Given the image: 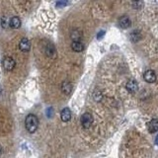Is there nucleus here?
Wrapping results in <instances>:
<instances>
[{
	"mask_svg": "<svg viewBox=\"0 0 158 158\" xmlns=\"http://www.w3.org/2000/svg\"><path fill=\"white\" fill-rule=\"evenodd\" d=\"M25 126H26L27 131L30 132V134H33L38 129L39 127V119L34 114H30L26 117V120H25Z\"/></svg>",
	"mask_w": 158,
	"mask_h": 158,
	"instance_id": "nucleus-1",
	"label": "nucleus"
},
{
	"mask_svg": "<svg viewBox=\"0 0 158 158\" xmlns=\"http://www.w3.org/2000/svg\"><path fill=\"white\" fill-rule=\"evenodd\" d=\"M81 124L84 129H89L93 124V117L90 113H85L81 117Z\"/></svg>",
	"mask_w": 158,
	"mask_h": 158,
	"instance_id": "nucleus-2",
	"label": "nucleus"
},
{
	"mask_svg": "<svg viewBox=\"0 0 158 158\" xmlns=\"http://www.w3.org/2000/svg\"><path fill=\"white\" fill-rule=\"evenodd\" d=\"M2 63H3L4 69H5V70H7V71H12L14 69V67H15V65H16L15 60H14L12 57H10V56L5 57Z\"/></svg>",
	"mask_w": 158,
	"mask_h": 158,
	"instance_id": "nucleus-3",
	"label": "nucleus"
},
{
	"mask_svg": "<svg viewBox=\"0 0 158 158\" xmlns=\"http://www.w3.org/2000/svg\"><path fill=\"white\" fill-rule=\"evenodd\" d=\"M19 49L24 52L29 51L30 49H31V43H30V41L27 38L22 39L20 43H19Z\"/></svg>",
	"mask_w": 158,
	"mask_h": 158,
	"instance_id": "nucleus-4",
	"label": "nucleus"
},
{
	"mask_svg": "<svg viewBox=\"0 0 158 158\" xmlns=\"http://www.w3.org/2000/svg\"><path fill=\"white\" fill-rule=\"evenodd\" d=\"M143 78L147 83H153L156 81V74L153 70H147L143 74Z\"/></svg>",
	"mask_w": 158,
	"mask_h": 158,
	"instance_id": "nucleus-5",
	"label": "nucleus"
},
{
	"mask_svg": "<svg viewBox=\"0 0 158 158\" xmlns=\"http://www.w3.org/2000/svg\"><path fill=\"white\" fill-rule=\"evenodd\" d=\"M126 87H127V90L129 91V93H134V92H137L138 89V84L134 79H131L127 83Z\"/></svg>",
	"mask_w": 158,
	"mask_h": 158,
	"instance_id": "nucleus-6",
	"label": "nucleus"
},
{
	"mask_svg": "<svg viewBox=\"0 0 158 158\" xmlns=\"http://www.w3.org/2000/svg\"><path fill=\"white\" fill-rule=\"evenodd\" d=\"M45 51L48 56L52 57V59L56 55V49H55L54 46L52 45V44H48V46L45 48Z\"/></svg>",
	"mask_w": 158,
	"mask_h": 158,
	"instance_id": "nucleus-7",
	"label": "nucleus"
},
{
	"mask_svg": "<svg viewBox=\"0 0 158 158\" xmlns=\"http://www.w3.org/2000/svg\"><path fill=\"white\" fill-rule=\"evenodd\" d=\"M60 119H61V121L62 122H69L70 121V119H71V112H70V110L68 109V108H64L62 111H61V113H60Z\"/></svg>",
	"mask_w": 158,
	"mask_h": 158,
	"instance_id": "nucleus-8",
	"label": "nucleus"
},
{
	"mask_svg": "<svg viewBox=\"0 0 158 158\" xmlns=\"http://www.w3.org/2000/svg\"><path fill=\"white\" fill-rule=\"evenodd\" d=\"M147 129L150 134H155L156 132H158V121L155 120V119L151 120L147 124Z\"/></svg>",
	"mask_w": 158,
	"mask_h": 158,
	"instance_id": "nucleus-9",
	"label": "nucleus"
},
{
	"mask_svg": "<svg viewBox=\"0 0 158 158\" xmlns=\"http://www.w3.org/2000/svg\"><path fill=\"white\" fill-rule=\"evenodd\" d=\"M61 91L65 95H69L71 93V91H72V85H71V83L68 81H63L61 84Z\"/></svg>",
	"mask_w": 158,
	"mask_h": 158,
	"instance_id": "nucleus-10",
	"label": "nucleus"
},
{
	"mask_svg": "<svg viewBox=\"0 0 158 158\" xmlns=\"http://www.w3.org/2000/svg\"><path fill=\"white\" fill-rule=\"evenodd\" d=\"M119 24H120L121 28H123V29H127L129 26H131L132 22H131V19H129L127 16H123L120 21H119Z\"/></svg>",
	"mask_w": 158,
	"mask_h": 158,
	"instance_id": "nucleus-11",
	"label": "nucleus"
},
{
	"mask_svg": "<svg viewBox=\"0 0 158 158\" xmlns=\"http://www.w3.org/2000/svg\"><path fill=\"white\" fill-rule=\"evenodd\" d=\"M71 48L74 51L76 52H80L84 49V44L82 43L81 41H72L71 44Z\"/></svg>",
	"mask_w": 158,
	"mask_h": 158,
	"instance_id": "nucleus-12",
	"label": "nucleus"
},
{
	"mask_svg": "<svg viewBox=\"0 0 158 158\" xmlns=\"http://www.w3.org/2000/svg\"><path fill=\"white\" fill-rule=\"evenodd\" d=\"M21 26V20L20 18L15 16V17H12L10 19V27L13 28V29H18Z\"/></svg>",
	"mask_w": 158,
	"mask_h": 158,
	"instance_id": "nucleus-13",
	"label": "nucleus"
},
{
	"mask_svg": "<svg viewBox=\"0 0 158 158\" xmlns=\"http://www.w3.org/2000/svg\"><path fill=\"white\" fill-rule=\"evenodd\" d=\"M70 37L72 39L73 41H80V39L82 37V33L79 32L78 30H74V31L71 32Z\"/></svg>",
	"mask_w": 158,
	"mask_h": 158,
	"instance_id": "nucleus-14",
	"label": "nucleus"
},
{
	"mask_svg": "<svg viewBox=\"0 0 158 158\" xmlns=\"http://www.w3.org/2000/svg\"><path fill=\"white\" fill-rule=\"evenodd\" d=\"M129 37H131V40L132 41H137L141 39V34L138 31H134V32L131 33Z\"/></svg>",
	"mask_w": 158,
	"mask_h": 158,
	"instance_id": "nucleus-15",
	"label": "nucleus"
},
{
	"mask_svg": "<svg viewBox=\"0 0 158 158\" xmlns=\"http://www.w3.org/2000/svg\"><path fill=\"white\" fill-rule=\"evenodd\" d=\"M1 26L3 27L4 29H6L8 26H10V20L6 16H3V17L1 18Z\"/></svg>",
	"mask_w": 158,
	"mask_h": 158,
	"instance_id": "nucleus-16",
	"label": "nucleus"
},
{
	"mask_svg": "<svg viewBox=\"0 0 158 158\" xmlns=\"http://www.w3.org/2000/svg\"><path fill=\"white\" fill-rule=\"evenodd\" d=\"M102 97H103V95H102L101 91L96 90L95 93H94V100H95V101H100V100L102 99Z\"/></svg>",
	"mask_w": 158,
	"mask_h": 158,
	"instance_id": "nucleus-17",
	"label": "nucleus"
},
{
	"mask_svg": "<svg viewBox=\"0 0 158 158\" xmlns=\"http://www.w3.org/2000/svg\"><path fill=\"white\" fill-rule=\"evenodd\" d=\"M143 5V2H134V3H132V6H134L135 9H139V8H141V6H142Z\"/></svg>",
	"mask_w": 158,
	"mask_h": 158,
	"instance_id": "nucleus-18",
	"label": "nucleus"
},
{
	"mask_svg": "<svg viewBox=\"0 0 158 158\" xmlns=\"http://www.w3.org/2000/svg\"><path fill=\"white\" fill-rule=\"evenodd\" d=\"M104 35H105V32L104 31H101L98 35H97V39H101Z\"/></svg>",
	"mask_w": 158,
	"mask_h": 158,
	"instance_id": "nucleus-19",
	"label": "nucleus"
},
{
	"mask_svg": "<svg viewBox=\"0 0 158 158\" xmlns=\"http://www.w3.org/2000/svg\"><path fill=\"white\" fill-rule=\"evenodd\" d=\"M155 142H156V144L158 145V135H157V137H156V139H155Z\"/></svg>",
	"mask_w": 158,
	"mask_h": 158,
	"instance_id": "nucleus-20",
	"label": "nucleus"
},
{
	"mask_svg": "<svg viewBox=\"0 0 158 158\" xmlns=\"http://www.w3.org/2000/svg\"><path fill=\"white\" fill-rule=\"evenodd\" d=\"M1 154H2V146L0 145V155H1Z\"/></svg>",
	"mask_w": 158,
	"mask_h": 158,
	"instance_id": "nucleus-21",
	"label": "nucleus"
}]
</instances>
